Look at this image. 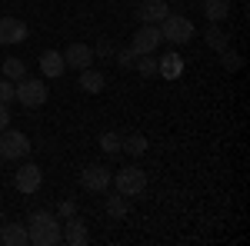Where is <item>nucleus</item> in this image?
Masks as SVG:
<instances>
[{"label":"nucleus","mask_w":250,"mask_h":246,"mask_svg":"<svg viewBox=\"0 0 250 246\" xmlns=\"http://www.w3.org/2000/svg\"><path fill=\"white\" fill-rule=\"evenodd\" d=\"M104 209H107V216H110V220H124L130 207H127V196H124V193H114V196H107Z\"/></svg>","instance_id":"6ab92c4d"},{"label":"nucleus","mask_w":250,"mask_h":246,"mask_svg":"<svg viewBox=\"0 0 250 246\" xmlns=\"http://www.w3.org/2000/svg\"><path fill=\"white\" fill-rule=\"evenodd\" d=\"M220 63H224V70H240V67H244V60H240V54H233L230 47H224V50H220Z\"/></svg>","instance_id":"b1692460"},{"label":"nucleus","mask_w":250,"mask_h":246,"mask_svg":"<svg viewBox=\"0 0 250 246\" xmlns=\"http://www.w3.org/2000/svg\"><path fill=\"white\" fill-rule=\"evenodd\" d=\"M160 40L164 43H173V47H184L193 40V23L180 14H167L164 23H160Z\"/></svg>","instance_id":"f03ea898"},{"label":"nucleus","mask_w":250,"mask_h":246,"mask_svg":"<svg viewBox=\"0 0 250 246\" xmlns=\"http://www.w3.org/2000/svg\"><path fill=\"white\" fill-rule=\"evenodd\" d=\"M233 10V0H204V17L210 23H224Z\"/></svg>","instance_id":"dca6fc26"},{"label":"nucleus","mask_w":250,"mask_h":246,"mask_svg":"<svg viewBox=\"0 0 250 246\" xmlns=\"http://www.w3.org/2000/svg\"><path fill=\"white\" fill-rule=\"evenodd\" d=\"M47 96H50V90H47V83H43V76H23V80H17V90H14V100L17 103H23V107H43L47 103Z\"/></svg>","instance_id":"7ed1b4c3"},{"label":"nucleus","mask_w":250,"mask_h":246,"mask_svg":"<svg viewBox=\"0 0 250 246\" xmlns=\"http://www.w3.org/2000/svg\"><path fill=\"white\" fill-rule=\"evenodd\" d=\"M3 220H7V216H3V207H0V227H3Z\"/></svg>","instance_id":"c756f323"},{"label":"nucleus","mask_w":250,"mask_h":246,"mask_svg":"<svg viewBox=\"0 0 250 246\" xmlns=\"http://www.w3.org/2000/svg\"><path fill=\"white\" fill-rule=\"evenodd\" d=\"M134 70L140 76H157V57L154 54H140V57L134 60Z\"/></svg>","instance_id":"4be33fe9"},{"label":"nucleus","mask_w":250,"mask_h":246,"mask_svg":"<svg viewBox=\"0 0 250 246\" xmlns=\"http://www.w3.org/2000/svg\"><path fill=\"white\" fill-rule=\"evenodd\" d=\"M120 133H114V130H107V133H100V150L107 153V156H114V153H120Z\"/></svg>","instance_id":"5701e85b"},{"label":"nucleus","mask_w":250,"mask_h":246,"mask_svg":"<svg viewBox=\"0 0 250 246\" xmlns=\"http://www.w3.org/2000/svg\"><path fill=\"white\" fill-rule=\"evenodd\" d=\"M14 187H17V193H23V196H34V193L43 187V170H40L37 163H23V167L14 173Z\"/></svg>","instance_id":"0eeeda50"},{"label":"nucleus","mask_w":250,"mask_h":246,"mask_svg":"<svg viewBox=\"0 0 250 246\" xmlns=\"http://www.w3.org/2000/svg\"><path fill=\"white\" fill-rule=\"evenodd\" d=\"M114 60H117V67H120V70H134L137 54L130 50V47H124V50H117V54H114Z\"/></svg>","instance_id":"393cba45"},{"label":"nucleus","mask_w":250,"mask_h":246,"mask_svg":"<svg viewBox=\"0 0 250 246\" xmlns=\"http://www.w3.org/2000/svg\"><path fill=\"white\" fill-rule=\"evenodd\" d=\"M27 236H30V246H57L60 243L57 213H50V209L30 213V220H27Z\"/></svg>","instance_id":"f257e3e1"},{"label":"nucleus","mask_w":250,"mask_h":246,"mask_svg":"<svg viewBox=\"0 0 250 246\" xmlns=\"http://www.w3.org/2000/svg\"><path fill=\"white\" fill-rule=\"evenodd\" d=\"M10 127V110H7V103H0V130H7Z\"/></svg>","instance_id":"c85d7f7f"},{"label":"nucleus","mask_w":250,"mask_h":246,"mask_svg":"<svg viewBox=\"0 0 250 246\" xmlns=\"http://www.w3.org/2000/svg\"><path fill=\"white\" fill-rule=\"evenodd\" d=\"M110 187H117V193H124V196H140L144 189H147V173L140 170V167H124V170L114 173V183Z\"/></svg>","instance_id":"20e7f679"},{"label":"nucleus","mask_w":250,"mask_h":246,"mask_svg":"<svg viewBox=\"0 0 250 246\" xmlns=\"http://www.w3.org/2000/svg\"><path fill=\"white\" fill-rule=\"evenodd\" d=\"M14 90H17V83L3 76V80H0V103H10V100H14Z\"/></svg>","instance_id":"a878e982"},{"label":"nucleus","mask_w":250,"mask_h":246,"mask_svg":"<svg viewBox=\"0 0 250 246\" xmlns=\"http://www.w3.org/2000/svg\"><path fill=\"white\" fill-rule=\"evenodd\" d=\"M3 76L14 80V83L23 80V76H27V63H23L20 57H7V60H3Z\"/></svg>","instance_id":"412c9836"},{"label":"nucleus","mask_w":250,"mask_h":246,"mask_svg":"<svg viewBox=\"0 0 250 246\" xmlns=\"http://www.w3.org/2000/svg\"><path fill=\"white\" fill-rule=\"evenodd\" d=\"M0 156L3 160H27L30 156V140L20 130H0Z\"/></svg>","instance_id":"39448f33"},{"label":"nucleus","mask_w":250,"mask_h":246,"mask_svg":"<svg viewBox=\"0 0 250 246\" xmlns=\"http://www.w3.org/2000/svg\"><path fill=\"white\" fill-rule=\"evenodd\" d=\"M160 43H164V40H160V27H154V23H140V30L130 37V50H134L137 57H140V54H157Z\"/></svg>","instance_id":"6e6552de"},{"label":"nucleus","mask_w":250,"mask_h":246,"mask_svg":"<svg viewBox=\"0 0 250 246\" xmlns=\"http://www.w3.org/2000/svg\"><path fill=\"white\" fill-rule=\"evenodd\" d=\"M204 43L213 47V50L220 54L224 47H230V34H224V27H220V23H210V27L204 30Z\"/></svg>","instance_id":"a211bd4d"},{"label":"nucleus","mask_w":250,"mask_h":246,"mask_svg":"<svg viewBox=\"0 0 250 246\" xmlns=\"http://www.w3.org/2000/svg\"><path fill=\"white\" fill-rule=\"evenodd\" d=\"M180 74H184V60H180L177 50L164 54V57H157V76H164V80H177Z\"/></svg>","instance_id":"2eb2a0df"},{"label":"nucleus","mask_w":250,"mask_h":246,"mask_svg":"<svg viewBox=\"0 0 250 246\" xmlns=\"http://www.w3.org/2000/svg\"><path fill=\"white\" fill-rule=\"evenodd\" d=\"M134 14H137L140 23H154V27H160L164 17L170 14V7H167V0H140Z\"/></svg>","instance_id":"9d476101"},{"label":"nucleus","mask_w":250,"mask_h":246,"mask_svg":"<svg viewBox=\"0 0 250 246\" xmlns=\"http://www.w3.org/2000/svg\"><path fill=\"white\" fill-rule=\"evenodd\" d=\"M104 83H107V76L100 74V70H94V67L80 70V90H87V94H100Z\"/></svg>","instance_id":"f3484780"},{"label":"nucleus","mask_w":250,"mask_h":246,"mask_svg":"<svg viewBox=\"0 0 250 246\" xmlns=\"http://www.w3.org/2000/svg\"><path fill=\"white\" fill-rule=\"evenodd\" d=\"M110 183H114V173L107 167H100V163H90L80 173V187L87 193H104V189H110Z\"/></svg>","instance_id":"423d86ee"},{"label":"nucleus","mask_w":250,"mask_h":246,"mask_svg":"<svg viewBox=\"0 0 250 246\" xmlns=\"http://www.w3.org/2000/svg\"><path fill=\"white\" fill-rule=\"evenodd\" d=\"M74 213H77V203H74V200H63L57 207V220H70Z\"/></svg>","instance_id":"bb28decb"},{"label":"nucleus","mask_w":250,"mask_h":246,"mask_svg":"<svg viewBox=\"0 0 250 246\" xmlns=\"http://www.w3.org/2000/svg\"><path fill=\"white\" fill-rule=\"evenodd\" d=\"M147 136H140V133H134V136H127V140H120V150L124 153H130V156H144L147 153Z\"/></svg>","instance_id":"aec40b11"},{"label":"nucleus","mask_w":250,"mask_h":246,"mask_svg":"<svg viewBox=\"0 0 250 246\" xmlns=\"http://www.w3.org/2000/svg\"><path fill=\"white\" fill-rule=\"evenodd\" d=\"M60 243H67V246H87L90 243V229H87V223L80 220L77 213L70 220H60Z\"/></svg>","instance_id":"1a4fd4ad"},{"label":"nucleus","mask_w":250,"mask_h":246,"mask_svg":"<svg viewBox=\"0 0 250 246\" xmlns=\"http://www.w3.org/2000/svg\"><path fill=\"white\" fill-rule=\"evenodd\" d=\"M63 63H67L70 70H87V67L94 63V50H90L87 43H70V47L63 50Z\"/></svg>","instance_id":"9b49d317"},{"label":"nucleus","mask_w":250,"mask_h":246,"mask_svg":"<svg viewBox=\"0 0 250 246\" xmlns=\"http://www.w3.org/2000/svg\"><path fill=\"white\" fill-rule=\"evenodd\" d=\"M27 40V23L17 17H0V43H23Z\"/></svg>","instance_id":"f8f14e48"},{"label":"nucleus","mask_w":250,"mask_h":246,"mask_svg":"<svg viewBox=\"0 0 250 246\" xmlns=\"http://www.w3.org/2000/svg\"><path fill=\"white\" fill-rule=\"evenodd\" d=\"M0 243L3 246H27L30 243L27 223H7V220H3V227H0Z\"/></svg>","instance_id":"4468645a"},{"label":"nucleus","mask_w":250,"mask_h":246,"mask_svg":"<svg viewBox=\"0 0 250 246\" xmlns=\"http://www.w3.org/2000/svg\"><path fill=\"white\" fill-rule=\"evenodd\" d=\"M110 54H114V43L110 40H100L97 43V57H110Z\"/></svg>","instance_id":"cd10ccee"},{"label":"nucleus","mask_w":250,"mask_h":246,"mask_svg":"<svg viewBox=\"0 0 250 246\" xmlns=\"http://www.w3.org/2000/svg\"><path fill=\"white\" fill-rule=\"evenodd\" d=\"M63 70H67V63H63V54L60 50H43L40 54V74L47 76V80L63 76Z\"/></svg>","instance_id":"ddd939ff"}]
</instances>
